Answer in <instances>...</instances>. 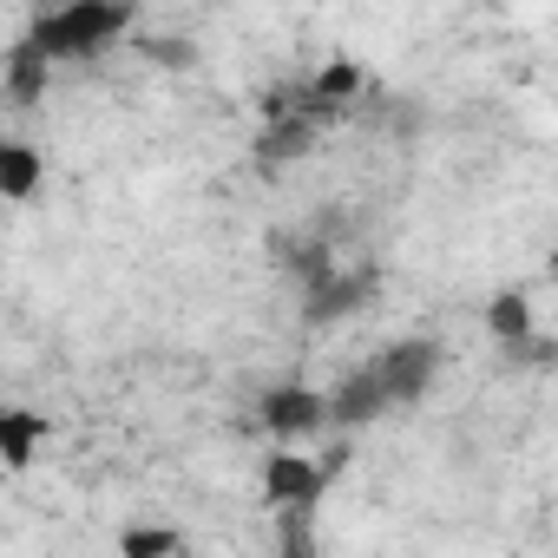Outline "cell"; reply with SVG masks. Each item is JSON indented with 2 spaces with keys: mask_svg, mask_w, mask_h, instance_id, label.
Listing matches in <instances>:
<instances>
[{
  "mask_svg": "<svg viewBox=\"0 0 558 558\" xmlns=\"http://www.w3.org/2000/svg\"><path fill=\"white\" fill-rule=\"evenodd\" d=\"M368 368H375L388 408H414V401L434 388V375H440V342H434V336H401V342H388L381 355H368Z\"/></svg>",
  "mask_w": 558,
  "mask_h": 558,
  "instance_id": "3957f363",
  "label": "cell"
},
{
  "mask_svg": "<svg viewBox=\"0 0 558 558\" xmlns=\"http://www.w3.org/2000/svg\"><path fill=\"white\" fill-rule=\"evenodd\" d=\"M368 296H375V263H342L336 276H323L316 290H303V323L310 329H329V323L355 316Z\"/></svg>",
  "mask_w": 558,
  "mask_h": 558,
  "instance_id": "5b68a950",
  "label": "cell"
},
{
  "mask_svg": "<svg viewBox=\"0 0 558 558\" xmlns=\"http://www.w3.org/2000/svg\"><path fill=\"white\" fill-rule=\"evenodd\" d=\"M276 558H323L310 512H283V519H276Z\"/></svg>",
  "mask_w": 558,
  "mask_h": 558,
  "instance_id": "4fadbf2b",
  "label": "cell"
},
{
  "mask_svg": "<svg viewBox=\"0 0 558 558\" xmlns=\"http://www.w3.org/2000/svg\"><path fill=\"white\" fill-rule=\"evenodd\" d=\"M256 427H263L269 440H283V447H303V440L329 434V408H323V395L303 388V381H276V388L256 395Z\"/></svg>",
  "mask_w": 558,
  "mask_h": 558,
  "instance_id": "277c9868",
  "label": "cell"
},
{
  "mask_svg": "<svg viewBox=\"0 0 558 558\" xmlns=\"http://www.w3.org/2000/svg\"><path fill=\"white\" fill-rule=\"evenodd\" d=\"M486 329H493V342L512 355V349H525L532 336H538V316H532V296L525 290H499L493 303H486Z\"/></svg>",
  "mask_w": 558,
  "mask_h": 558,
  "instance_id": "9c48e42d",
  "label": "cell"
},
{
  "mask_svg": "<svg viewBox=\"0 0 558 558\" xmlns=\"http://www.w3.org/2000/svg\"><path fill=\"white\" fill-rule=\"evenodd\" d=\"M178 532L171 525H125L119 532V558H178Z\"/></svg>",
  "mask_w": 558,
  "mask_h": 558,
  "instance_id": "7c38bea8",
  "label": "cell"
},
{
  "mask_svg": "<svg viewBox=\"0 0 558 558\" xmlns=\"http://www.w3.org/2000/svg\"><path fill=\"white\" fill-rule=\"evenodd\" d=\"M336 466H342V453H323V460H316V453H303V447H276V453L263 460V499H269L276 512H310V519H316V506H323Z\"/></svg>",
  "mask_w": 558,
  "mask_h": 558,
  "instance_id": "7a4b0ae2",
  "label": "cell"
},
{
  "mask_svg": "<svg viewBox=\"0 0 558 558\" xmlns=\"http://www.w3.org/2000/svg\"><path fill=\"white\" fill-rule=\"evenodd\" d=\"M47 440V421L34 408H0V473L34 466V447Z\"/></svg>",
  "mask_w": 558,
  "mask_h": 558,
  "instance_id": "30bf717a",
  "label": "cell"
},
{
  "mask_svg": "<svg viewBox=\"0 0 558 558\" xmlns=\"http://www.w3.org/2000/svg\"><path fill=\"white\" fill-rule=\"evenodd\" d=\"M310 145H316V125H310V119H296V112H283V119H263V132H256V171H263V178L290 171V165H296Z\"/></svg>",
  "mask_w": 558,
  "mask_h": 558,
  "instance_id": "52a82bcc",
  "label": "cell"
},
{
  "mask_svg": "<svg viewBox=\"0 0 558 558\" xmlns=\"http://www.w3.org/2000/svg\"><path fill=\"white\" fill-rule=\"evenodd\" d=\"M40 178H47V165H40V151L27 138H0V197L27 204L40 191Z\"/></svg>",
  "mask_w": 558,
  "mask_h": 558,
  "instance_id": "8fae6325",
  "label": "cell"
},
{
  "mask_svg": "<svg viewBox=\"0 0 558 558\" xmlns=\"http://www.w3.org/2000/svg\"><path fill=\"white\" fill-rule=\"evenodd\" d=\"M138 27V8H119V0H73V8H53V14H40L21 40L47 60V66H60V60H93V53H106L119 34H132Z\"/></svg>",
  "mask_w": 558,
  "mask_h": 558,
  "instance_id": "6da1fadb",
  "label": "cell"
},
{
  "mask_svg": "<svg viewBox=\"0 0 558 558\" xmlns=\"http://www.w3.org/2000/svg\"><path fill=\"white\" fill-rule=\"evenodd\" d=\"M47 80H53V66H47L27 40H14V47H8V73H0V93H8V106H14V112H34V106L47 99Z\"/></svg>",
  "mask_w": 558,
  "mask_h": 558,
  "instance_id": "ba28073f",
  "label": "cell"
},
{
  "mask_svg": "<svg viewBox=\"0 0 558 558\" xmlns=\"http://www.w3.org/2000/svg\"><path fill=\"white\" fill-rule=\"evenodd\" d=\"M323 408H329V427H336V434H362L368 421H381V414H388V395H381L375 368L362 362V368H349V375L323 395Z\"/></svg>",
  "mask_w": 558,
  "mask_h": 558,
  "instance_id": "8992f818",
  "label": "cell"
},
{
  "mask_svg": "<svg viewBox=\"0 0 558 558\" xmlns=\"http://www.w3.org/2000/svg\"><path fill=\"white\" fill-rule=\"evenodd\" d=\"M151 47V60H165V66H191V47L184 40H145Z\"/></svg>",
  "mask_w": 558,
  "mask_h": 558,
  "instance_id": "5bb4252c",
  "label": "cell"
}]
</instances>
